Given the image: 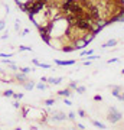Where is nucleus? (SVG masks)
<instances>
[{
  "label": "nucleus",
  "instance_id": "1",
  "mask_svg": "<svg viewBox=\"0 0 124 130\" xmlns=\"http://www.w3.org/2000/svg\"><path fill=\"white\" fill-rule=\"evenodd\" d=\"M107 119H108V121H110V123L115 124V123H118V121L123 119V114L120 113L117 108L110 107V110H108V117H107Z\"/></svg>",
  "mask_w": 124,
  "mask_h": 130
},
{
  "label": "nucleus",
  "instance_id": "2",
  "mask_svg": "<svg viewBox=\"0 0 124 130\" xmlns=\"http://www.w3.org/2000/svg\"><path fill=\"white\" fill-rule=\"evenodd\" d=\"M88 45V42L84 39V38H77L75 41H74V48L75 49H82V48H85Z\"/></svg>",
  "mask_w": 124,
  "mask_h": 130
},
{
  "label": "nucleus",
  "instance_id": "3",
  "mask_svg": "<svg viewBox=\"0 0 124 130\" xmlns=\"http://www.w3.org/2000/svg\"><path fill=\"white\" fill-rule=\"evenodd\" d=\"M115 45H117V41H115V39H110L108 42L102 43L101 46H102V48H111V46H115Z\"/></svg>",
  "mask_w": 124,
  "mask_h": 130
},
{
  "label": "nucleus",
  "instance_id": "4",
  "mask_svg": "<svg viewBox=\"0 0 124 130\" xmlns=\"http://www.w3.org/2000/svg\"><path fill=\"white\" fill-rule=\"evenodd\" d=\"M121 91H123L121 87H113V92H111V94H113L114 97H118V96L121 94Z\"/></svg>",
  "mask_w": 124,
  "mask_h": 130
},
{
  "label": "nucleus",
  "instance_id": "5",
  "mask_svg": "<svg viewBox=\"0 0 124 130\" xmlns=\"http://www.w3.org/2000/svg\"><path fill=\"white\" fill-rule=\"evenodd\" d=\"M59 96H62V97H69V96H71V91H69V88L59 91Z\"/></svg>",
  "mask_w": 124,
  "mask_h": 130
},
{
  "label": "nucleus",
  "instance_id": "6",
  "mask_svg": "<svg viewBox=\"0 0 124 130\" xmlns=\"http://www.w3.org/2000/svg\"><path fill=\"white\" fill-rule=\"evenodd\" d=\"M75 61H72V59H71V61H56V64L58 65H72Z\"/></svg>",
  "mask_w": 124,
  "mask_h": 130
},
{
  "label": "nucleus",
  "instance_id": "7",
  "mask_svg": "<svg viewBox=\"0 0 124 130\" xmlns=\"http://www.w3.org/2000/svg\"><path fill=\"white\" fill-rule=\"evenodd\" d=\"M54 117H55V120H56V121H61V120H65V114H62V113H56V114H55Z\"/></svg>",
  "mask_w": 124,
  "mask_h": 130
},
{
  "label": "nucleus",
  "instance_id": "8",
  "mask_svg": "<svg viewBox=\"0 0 124 130\" xmlns=\"http://www.w3.org/2000/svg\"><path fill=\"white\" fill-rule=\"evenodd\" d=\"M92 124H94L95 127H100V129H105V124H104V123H101V121H97V120H94V121H92Z\"/></svg>",
  "mask_w": 124,
  "mask_h": 130
},
{
  "label": "nucleus",
  "instance_id": "9",
  "mask_svg": "<svg viewBox=\"0 0 124 130\" xmlns=\"http://www.w3.org/2000/svg\"><path fill=\"white\" fill-rule=\"evenodd\" d=\"M74 49H75V48H74V45H69V46H64V48H62V51H64V52H72Z\"/></svg>",
  "mask_w": 124,
  "mask_h": 130
},
{
  "label": "nucleus",
  "instance_id": "10",
  "mask_svg": "<svg viewBox=\"0 0 124 130\" xmlns=\"http://www.w3.org/2000/svg\"><path fill=\"white\" fill-rule=\"evenodd\" d=\"M48 81H49L51 84H59V82L62 81V78H49Z\"/></svg>",
  "mask_w": 124,
  "mask_h": 130
},
{
  "label": "nucleus",
  "instance_id": "11",
  "mask_svg": "<svg viewBox=\"0 0 124 130\" xmlns=\"http://www.w3.org/2000/svg\"><path fill=\"white\" fill-rule=\"evenodd\" d=\"M92 53H94V51H92V49H90V51H82V52H81L82 57H85V55H92Z\"/></svg>",
  "mask_w": 124,
  "mask_h": 130
},
{
  "label": "nucleus",
  "instance_id": "12",
  "mask_svg": "<svg viewBox=\"0 0 124 130\" xmlns=\"http://www.w3.org/2000/svg\"><path fill=\"white\" fill-rule=\"evenodd\" d=\"M75 90H77V92H79V94H84L85 92V87H77Z\"/></svg>",
  "mask_w": 124,
  "mask_h": 130
},
{
  "label": "nucleus",
  "instance_id": "13",
  "mask_svg": "<svg viewBox=\"0 0 124 130\" xmlns=\"http://www.w3.org/2000/svg\"><path fill=\"white\" fill-rule=\"evenodd\" d=\"M117 98H118V100H121V101H124V91H121V94H120Z\"/></svg>",
  "mask_w": 124,
  "mask_h": 130
},
{
  "label": "nucleus",
  "instance_id": "14",
  "mask_svg": "<svg viewBox=\"0 0 124 130\" xmlns=\"http://www.w3.org/2000/svg\"><path fill=\"white\" fill-rule=\"evenodd\" d=\"M78 114H79L81 117H85V111H82V110H78Z\"/></svg>",
  "mask_w": 124,
  "mask_h": 130
},
{
  "label": "nucleus",
  "instance_id": "15",
  "mask_svg": "<svg viewBox=\"0 0 124 130\" xmlns=\"http://www.w3.org/2000/svg\"><path fill=\"white\" fill-rule=\"evenodd\" d=\"M68 116H69V119H71V120H74V119H75V113H69Z\"/></svg>",
  "mask_w": 124,
  "mask_h": 130
},
{
  "label": "nucleus",
  "instance_id": "16",
  "mask_svg": "<svg viewBox=\"0 0 124 130\" xmlns=\"http://www.w3.org/2000/svg\"><path fill=\"white\" fill-rule=\"evenodd\" d=\"M111 62H118V59H117V58H113V59H108V64H111Z\"/></svg>",
  "mask_w": 124,
  "mask_h": 130
},
{
  "label": "nucleus",
  "instance_id": "17",
  "mask_svg": "<svg viewBox=\"0 0 124 130\" xmlns=\"http://www.w3.org/2000/svg\"><path fill=\"white\" fill-rule=\"evenodd\" d=\"M94 100H95V101H101V96H95Z\"/></svg>",
  "mask_w": 124,
  "mask_h": 130
},
{
  "label": "nucleus",
  "instance_id": "18",
  "mask_svg": "<svg viewBox=\"0 0 124 130\" xmlns=\"http://www.w3.org/2000/svg\"><path fill=\"white\" fill-rule=\"evenodd\" d=\"M69 88H77V84H75V82H71V85H69Z\"/></svg>",
  "mask_w": 124,
  "mask_h": 130
},
{
  "label": "nucleus",
  "instance_id": "19",
  "mask_svg": "<svg viewBox=\"0 0 124 130\" xmlns=\"http://www.w3.org/2000/svg\"><path fill=\"white\" fill-rule=\"evenodd\" d=\"M46 104H49V106L54 104V100H46Z\"/></svg>",
  "mask_w": 124,
  "mask_h": 130
},
{
  "label": "nucleus",
  "instance_id": "20",
  "mask_svg": "<svg viewBox=\"0 0 124 130\" xmlns=\"http://www.w3.org/2000/svg\"><path fill=\"white\" fill-rule=\"evenodd\" d=\"M121 72H123V74H124V69H123V71H121Z\"/></svg>",
  "mask_w": 124,
  "mask_h": 130
},
{
  "label": "nucleus",
  "instance_id": "21",
  "mask_svg": "<svg viewBox=\"0 0 124 130\" xmlns=\"http://www.w3.org/2000/svg\"><path fill=\"white\" fill-rule=\"evenodd\" d=\"M123 126H124V123H123Z\"/></svg>",
  "mask_w": 124,
  "mask_h": 130
}]
</instances>
